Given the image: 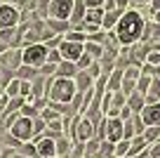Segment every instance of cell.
<instances>
[{"label":"cell","mask_w":160,"mask_h":158,"mask_svg":"<svg viewBox=\"0 0 160 158\" xmlns=\"http://www.w3.org/2000/svg\"><path fill=\"white\" fill-rule=\"evenodd\" d=\"M94 132H97V125L92 123L87 116H75L73 123H71L68 137L73 139V144H85V142H90V139L94 137Z\"/></svg>","instance_id":"3"},{"label":"cell","mask_w":160,"mask_h":158,"mask_svg":"<svg viewBox=\"0 0 160 158\" xmlns=\"http://www.w3.org/2000/svg\"><path fill=\"white\" fill-rule=\"evenodd\" d=\"M71 12H73V0H50V7H47V17L45 19L68 21Z\"/></svg>","instance_id":"7"},{"label":"cell","mask_w":160,"mask_h":158,"mask_svg":"<svg viewBox=\"0 0 160 158\" xmlns=\"http://www.w3.org/2000/svg\"><path fill=\"white\" fill-rule=\"evenodd\" d=\"M104 3L106 0H85V7L87 10H99V7L104 10Z\"/></svg>","instance_id":"30"},{"label":"cell","mask_w":160,"mask_h":158,"mask_svg":"<svg viewBox=\"0 0 160 158\" xmlns=\"http://www.w3.org/2000/svg\"><path fill=\"white\" fill-rule=\"evenodd\" d=\"M21 52H24L21 47H10L7 52H2V55H0V69L14 76L17 71H19L21 66H24V59H21Z\"/></svg>","instance_id":"6"},{"label":"cell","mask_w":160,"mask_h":158,"mask_svg":"<svg viewBox=\"0 0 160 158\" xmlns=\"http://www.w3.org/2000/svg\"><path fill=\"white\" fill-rule=\"evenodd\" d=\"M7 132H10L19 144L21 142H33V118H28V116H19V118L14 120V125H12Z\"/></svg>","instance_id":"5"},{"label":"cell","mask_w":160,"mask_h":158,"mask_svg":"<svg viewBox=\"0 0 160 158\" xmlns=\"http://www.w3.org/2000/svg\"><path fill=\"white\" fill-rule=\"evenodd\" d=\"M92 64H94V59H92V57L87 55V52H82V57H80L78 61H75V66H78V71H87V69H90Z\"/></svg>","instance_id":"26"},{"label":"cell","mask_w":160,"mask_h":158,"mask_svg":"<svg viewBox=\"0 0 160 158\" xmlns=\"http://www.w3.org/2000/svg\"><path fill=\"white\" fill-rule=\"evenodd\" d=\"M130 153V139H120L118 144H113V158H125Z\"/></svg>","instance_id":"24"},{"label":"cell","mask_w":160,"mask_h":158,"mask_svg":"<svg viewBox=\"0 0 160 158\" xmlns=\"http://www.w3.org/2000/svg\"><path fill=\"white\" fill-rule=\"evenodd\" d=\"M64 40H71V43H87V35L82 33V31L73 29V31H68V33L64 35Z\"/></svg>","instance_id":"25"},{"label":"cell","mask_w":160,"mask_h":158,"mask_svg":"<svg viewBox=\"0 0 160 158\" xmlns=\"http://www.w3.org/2000/svg\"><path fill=\"white\" fill-rule=\"evenodd\" d=\"M59 55L64 61H78L80 57H82V52H85V43H71V40H64V43L59 45Z\"/></svg>","instance_id":"9"},{"label":"cell","mask_w":160,"mask_h":158,"mask_svg":"<svg viewBox=\"0 0 160 158\" xmlns=\"http://www.w3.org/2000/svg\"><path fill=\"white\" fill-rule=\"evenodd\" d=\"M151 76H139V80H137V92H141V94H146L148 92V87H151Z\"/></svg>","instance_id":"27"},{"label":"cell","mask_w":160,"mask_h":158,"mask_svg":"<svg viewBox=\"0 0 160 158\" xmlns=\"http://www.w3.org/2000/svg\"><path fill=\"white\" fill-rule=\"evenodd\" d=\"M122 76H125L122 69H113V71H111V76H108V92H118V90H120Z\"/></svg>","instance_id":"19"},{"label":"cell","mask_w":160,"mask_h":158,"mask_svg":"<svg viewBox=\"0 0 160 158\" xmlns=\"http://www.w3.org/2000/svg\"><path fill=\"white\" fill-rule=\"evenodd\" d=\"M17 151L26 158H38V149H35V142H21Z\"/></svg>","instance_id":"23"},{"label":"cell","mask_w":160,"mask_h":158,"mask_svg":"<svg viewBox=\"0 0 160 158\" xmlns=\"http://www.w3.org/2000/svg\"><path fill=\"white\" fill-rule=\"evenodd\" d=\"M148 156H151V158H160V142H155L153 146L148 149Z\"/></svg>","instance_id":"32"},{"label":"cell","mask_w":160,"mask_h":158,"mask_svg":"<svg viewBox=\"0 0 160 158\" xmlns=\"http://www.w3.org/2000/svg\"><path fill=\"white\" fill-rule=\"evenodd\" d=\"M75 80L73 78H50V87H47V94L45 99L47 102H54V104H71L75 97Z\"/></svg>","instance_id":"2"},{"label":"cell","mask_w":160,"mask_h":158,"mask_svg":"<svg viewBox=\"0 0 160 158\" xmlns=\"http://www.w3.org/2000/svg\"><path fill=\"white\" fill-rule=\"evenodd\" d=\"M40 76H45V78H54L57 76V64H50V61H45V64L40 66Z\"/></svg>","instance_id":"28"},{"label":"cell","mask_w":160,"mask_h":158,"mask_svg":"<svg viewBox=\"0 0 160 158\" xmlns=\"http://www.w3.org/2000/svg\"><path fill=\"white\" fill-rule=\"evenodd\" d=\"M85 52H87L94 61H99L101 57H104V45H101V43H94V40H87V43H85Z\"/></svg>","instance_id":"18"},{"label":"cell","mask_w":160,"mask_h":158,"mask_svg":"<svg viewBox=\"0 0 160 158\" xmlns=\"http://www.w3.org/2000/svg\"><path fill=\"white\" fill-rule=\"evenodd\" d=\"M153 19H155V21L160 24V10H158V12H153Z\"/></svg>","instance_id":"33"},{"label":"cell","mask_w":160,"mask_h":158,"mask_svg":"<svg viewBox=\"0 0 160 158\" xmlns=\"http://www.w3.org/2000/svg\"><path fill=\"white\" fill-rule=\"evenodd\" d=\"M155 47H158V45H155ZM146 61H148V66H160V47L158 50H153V52H148V55H146Z\"/></svg>","instance_id":"29"},{"label":"cell","mask_w":160,"mask_h":158,"mask_svg":"<svg viewBox=\"0 0 160 158\" xmlns=\"http://www.w3.org/2000/svg\"><path fill=\"white\" fill-rule=\"evenodd\" d=\"M71 149H73V139H71L68 134L57 137V156H59V158H66L71 153Z\"/></svg>","instance_id":"16"},{"label":"cell","mask_w":160,"mask_h":158,"mask_svg":"<svg viewBox=\"0 0 160 158\" xmlns=\"http://www.w3.org/2000/svg\"><path fill=\"white\" fill-rule=\"evenodd\" d=\"M38 76H40V71H38V69H33V66H21V69L14 73V78H19V80H28V83H31V80H35Z\"/></svg>","instance_id":"21"},{"label":"cell","mask_w":160,"mask_h":158,"mask_svg":"<svg viewBox=\"0 0 160 158\" xmlns=\"http://www.w3.org/2000/svg\"><path fill=\"white\" fill-rule=\"evenodd\" d=\"M144 29H146L144 17L137 10H127L125 14L120 17L118 26L113 29V35H115V40H118L120 45H132L144 35Z\"/></svg>","instance_id":"1"},{"label":"cell","mask_w":160,"mask_h":158,"mask_svg":"<svg viewBox=\"0 0 160 158\" xmlns=\"http://www.w3.org/2000/svg\"><path fill=\"white\" fill-rule=\"evenodd\" d=\"M75 73H78V66H75L73 61L61 59L59 64H57V76H59V78H75Z\"/></svg>","instance_id":"15"},{"label":"cell","mask_w":160,"mask_h":158,"mask_svg":"<svg viewBox=\"0 0 160 158\" xmlns=\"http://www.w3.org/2000/svg\"><path fill=\"white\" fill-rule=\"evenodd\" d=\"M47 61H50V64H59V61H61L59 50H50V52H47Z\"/></svg>","instance_id":"31"},{"label":"cell","mask_w":160,"mask_h":158,"mask_svg":"<svg viewBox=\"0 0 160 158\" xmlns=\"http://www.w3.org/2000/svg\"><path fill=\"white\" fill-rule=\"evenodd\" d=\"M73 80H75V90H78V92H87V90L94 87V78H92L87 71H78Z\"/></svg>","instance_id":"14"},{"label":"cell","mask_w":160,"mask_h":158,"mask_svg":"<svg viewBox=\"0 0 160 158\" xmlns=\"http://www.w3.org/2000/svg\"><path fill=\"white\" fill-rule=\"evenodd\" d=\"M21 21V10L14 5H0V29H17Z\"/></svg>","instance_id":"8"},{"label":"cell","mask_w":160,"mask_h":158,"mask_svg":"<svg viewBox=\"0 0 160 158\" xmlns=\"http://www.w3.org/2000/svg\"><path fill=\"white\" fill-rule=\"evenodd\" d=\"M21 59H24V66H33V69H40V66L47 61V45L45 43H38V45H26L21 47Z\"/></svg>","instance_id":"4"},{"label":"cell","mask_w":160,"mask_h":158,"mask_svg":"<svg viewBox=\"0 0 160 158\" xmlns=\"http://www.w3.org/2000/svg\"><path fill=\"white\" fill-rule=\"evenodd\" d=\"M85 24H92V26H101V21H104V10H87L85 12ZM82 21H80V24H82Z\"/></svg>","instance_id":"20"},{"label":"cell","mask_w":160,"mask_h":158,"mask_svg":"<svg viewBox=\"0 0 160 158\" xmlns=\"http://www.w3.org/2000/svg\"><path fill=\"white\" fill-rule=\"evenodd\" d=\"M85 12H87L85 0H73V12H71V19H68L73 29H78V26H80V21L85 19Z\"/></svg>","instance_id":"13"},{"label":"cell","mask_w":160,"mask_h":158,"mask_svg":"<svg viewBox=\"0 0 160 158\" xmlns=\"http://www.w3.org/2000/svg\"><path fill=\"white\" fill-rule=\"evenodd\" d=\"M125 14V10H120V7H115V10H108L104 12V21H101V31H108V33H113V29L118 26L120 17Z\"/></svg>","instance_id":"12"},{"label":"cell","mask_w":160,"mask_h":158,"mask_svg":"<svg viewBox=\"0 0 160 158\" xmlns=\"http://www.w3.org/2000/svg\"><path fill=\"white\" fill-rule=\"evenodd\" d=\"M52 158H57V156H52Z\"/></svg>","instance_id":"35"},{"label":"cell","mask_w":160,"mask_h":158,"mask_svg":"<svg viewBox=\"0 0 160 158\" xmlns=\"http://www.w3.org/2000/svg\"><path fill=\"white\" fill-rule=\"evenodd\" d=\"M127 106L132 109V113H137V111H141L146 106V94H141V92H132L130 97H127Z\"/></svg>","instance_id":"17"},{"label":"cell","mask_w":160,"mask_h":158,"mask_svg":"<svg viewBox=\"0 0 160 158\" xmlns=\"http://www.w3.org/2000/svg\"><path fill=\"white\" fill-rule=\"evenodd\" d=\"M134 3H144V0H134Z\"/></svg>","instance_id":"34"},{"label":"cell","mask_w":160,"mask_h":158,"mask_svg":"<svg viewBox=\"0 0 160 158\" xmlns=\"http://www.w3.org/2000/svg\"><path fill=\"white\" fill-rule=\"evenodd\" d=\"M2 92H5L10 99H14V97H21V80H19V78H12L10 83L5 85V90H2Z\"/></svg>","instance_id":"22"},{"label":"cell","mask_w":160,"mask_h":158,"mask_svg":"<svg viewBox=\"0 0 160 158\" xmlns=\"http://www.w3.org/2000/svg\"><path fill=\"white\" fill-rule=\"evenodd\" d=\"M141 120H144L146 128H155L160 125V104H146L144 109H141Z\"/></svg>","instance_id":"11"},{"label":"cell","mask_w":160,"mask_h":158,"mask_svg":"<svg viewBox=\"0 0 160 158\" xmlns=\"http://www.w3.org/2000/svg\"><path fill=\"white\" fill-rule=\"evenodd\" d=\"M33 142H35V149H38V158H52V156H57V139L40 134V137H35Z\"/></svg>","instance_id":"10"}]
</instances>
